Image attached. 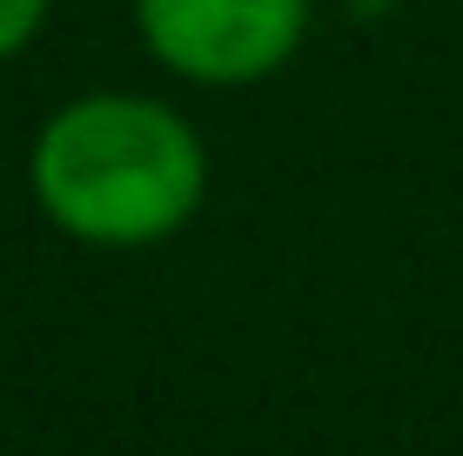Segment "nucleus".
Listing matches in <instances>:
<instances>
[{
	"instance_id": "obj_1",
	"label": "nucleus",
	"mask_w": 463,
	"mask_h": 456,
	"mask_svg": "<svg viewBox=\"0 0 463 456\" xmlns=\"http://www.w3.org/2000/svg\"><path fill=\"white\" fill-rule=\"evenodd\" d=\"M27 195L88 248H155L195 222L209 195V148L182 107L101 88L34 128Z\"/></svg>"
},
{
	"instance_id": "obj_2",
	"label": "nucleus",
	"mask_w": 463,
	"mask_h": 456,
	"mask_svg": "<svg viewBox=\"0 0 463 456\" xmlns=\"http://www.w3.org/2000/svg\"><path fill=\"white\" fill-rule=\"evenodd\" d=\"M155 68L195 88H255L309 41V0H128Z\"/></svg>"
},
{
	"instance_id": "obj_3",
	"label": "nucleus",
	"mask_w": 463,
	"mask_h": 456,
	"mask_svg": "<svg viewBox=\"0 0 463 456\" xmlns=\"http://www.w3.org/2000/svg\"><path fill=\"white\" fill-rule=\"evenodd\" d=\"M47 14H54V0H0V60L27 54L34 34L47 27Z\"/></svg>"
},
{
	"instance_id": "obj_4",
	"label": "nucleus",
	"mask_w": 463,
	"mask_h": 456,
	"mask_svg": "<svg viewBox=\"0 0 463 456\" xmlns=\"http://www.w3.org/2000/svg\"><path fill=\"white\" fill-rule=\"evenodd\" d=\"M376 7H390V0H356V14H376Z\"/></svg>"
}]
</instances>
